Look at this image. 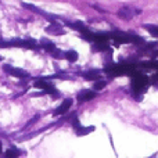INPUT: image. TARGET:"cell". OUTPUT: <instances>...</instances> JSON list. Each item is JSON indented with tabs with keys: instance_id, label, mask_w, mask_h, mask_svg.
Segmentation results:
<instances>
[{
	"instance_id": "2",
	"label": "cell",
	"mask_w": 158,
	"mask_h": 158,
	"mask_svg": "<svg viewBox=\"0 0 158 158\" xmlns=\"http://www.w3.org/2000/svg\"><path fill=\"white\" fill-rule=\"evenodd\" d=\"M142 11L140 10H136V8L133 7H129V6H125V7H121V10L118 11V17L122 19H126V21H129V19H132L136 14H140Z\"/></svg>"
},
{
	"instance_id": "20",
	"label": "cell",
	"mask_w": 158,
	"mask_h": 158,
	"mask_svg": "<svg viewBox=\"0 0 158 158\" xmlns=\"http://www.w3.org/2000/svg\"><path fill=\"white\" fill-rule=\"evenodd\" d=\"M2 148H3V146H2V142H0V154H2Z\"/></svg>"
},
{
	"instance_id": "17",
	"label": "cell",
	"mask_w": 158,
	"mask_h": 158,
	"mask_svg": "<svg viewBox=\"0 0 158 158\" xmlns=\"http://www.w3.org/2000/svg\"><path fill=\"white\" fill-rule=\"evenodd\" d=\"M106 81H100V79H97V81H96V83L93 85V89L94 90H101V89H104V87H106Z\"/></svg>"
},
{
	"instance_id": "5",
	"label": "cell",
	"mask_w": 158,
	"mask_h": 158,
	"mask_svg": "<svg viewBox=\"0 0 158 158\" xmlns=\"http://www.w3.org/2000/svg\"><path fill=\"white\" fill-rule=\"evenodd\" d=\"M96 92L94 90H89V89H85V90H81V92L78 93L77 98L79 103H83V101H89V100H93V98L96 97Z\"/></svg>"
},
{
	"instance_id": "21",
	"label": "cell",
	"mask_w": 158,
	"mask_h": 158,
	"mask_svg": "<svg viewBox=\"0 0 158 158\" xmlns=\"http://www.w3.org/2000/svg\"><path fill=\"white\" fill-rule=\"evenodd\" d=\"M3 60H4V58H3V56H0V63H2Z\"/></svg>"
},
{
	"instance_id": "4",
	"label": "cell",
	"mask_w": 158,
	"mask_h": 158,
	"mask_svg": "<svg viewBox=\"0 0 158 158\" xmlns=\"http://www.w3.org/2000/svg\"><path fill=\"white\" fill-rule=\"evenodd\" d=\"M46 32L49 33V35H54V36H61L65 33V29H64L63 27H61L60 24H58L57 21H53L52 24L49 25V27L46 28Z\"/></svg>"
},
{
	"instance_id": "13",
	"label": "cell",
	"mask_w": 158,
	"mask_h": 158,
	"mask_svg": "<svg viewBox=\"0 0 158 158\" xmlns=\"http://www.w3.org/2000/svg\"><path fill=\"white\" fill-rule=\"evenodd\" d=\"M65 58L68 60V63H75L78 60V53L75 50H68L65 52Z\"/></svg>"
},
{
	"instance_id": "6",
	"label": "cell",
	"mask_w": 158,
	"mask_h": 158,
	"mask_svg": "<svg viewBox=\"0 0 158 158\" xmlns=\"http://www.w3.org/2000/svg\"><path fill=\"white\" fill-rule=\"evenodd\" d=\"M71 106H72V98H65V100L63 101V104H61V106L58 107L54 112H53V115H54V117H57V115L65 114V112L69 110V107H71Z\"/></svg>"
},
{
	"instance_id": "18",
	"label": "cell",
	"mask_w": 158,
	"mask_h": 158,
	"mask_svg": "<svg viewBox=\"0 0 158 158\" xmlns=\"http://www.w3.org/2000/svg\"><path fill=\"white\" fill-rule=\"evenodd\" d=\"M151 83L154 85V86L158 89V74H156V75H153V78H151Z\"/></svg>"
},
{
	"instance_id": "15",
	"label": "cell",
	"mask_w": 158,
	"mask_h": 158,
	"mask_svg": "<svg viewBox=\"0 0 158 158\" xmlns=\"http://www.w3.org/2000/svg\"><path fill=\"white\" fill-rule=\"evenodd\" d=\"M50 54L54 58H58V60H60V58H65V52H63V50H60V49H54Z\"/></svg>"
},
{
	"instance_id": "10",
	"label": "cell",
	"mask_w": 158,
	"mask_h": 158,
	"mask_svg": "<svg viewBox=\"0 0 158 158\" xmlns=\"http://www.w3.org/2000/svg\"><path fill=\"white\" fill-rule=\"evenodd\" d=\"M40 47H42V49H44V50H46V52L52 53L53 50L56 49V44L53 43L52 40H49V39H46V38H42V39H40Z\"/></svg>"
},
{
	"instance_id": "1",
	"label": "cell",
	"mask_w": 158,
	"mask_h": 158,
	"mask_svg": "<svg viewBox=\"0 0 158 158\" xmlns=\"http://www.w3.org/2000/svg\"><path fill=\"white\" fill-rule=\"evenodd\" d=\"M148 86V78L143 74L135 75L133 81H132V87H133L135 93H143Z\"/></svg>"
},
{
	"instance_id": "9",
	"label": "cell",
	"mask_w": 158,
	"mask_h": 158,
	"mask_svg": "<svg viewBox=\"0 0 158 158\" xmlns=\"http://www.w3.org/2000/svg\"><path fill=\"white\" fill-rule=\"evenodd\" d=\"M22 7L28 8V10L33 11V13H36V14H40V15H44V17H54V15H50V14H47L46 11H43V10H40V8H38L36 6H33V4H28V3H24V2H22ZM54 18H57V17H54Z\"/></svg>"
},
{
	"instance_id": "12",
	"label": "cell",
	"mask_w": 158,
	"mask_h": 158,
	"mask_svg": "<svg viewBox=\"0 0 158 158\" xmlns=\"http://www.w3.org/2000/svg\"><path fill=\"white\" fill-rule=\"evenodd\" d=\"M94 126H87V128H83V126H81V128L78 129V131H75V133L78 135V136H85V135L90 133V132H94Z\"/></svg>"
},
{
	"instance_id": "7",
	"label": "cell",
	"mask_w": 158,
	"mask_h": 158,
	"mask_svg": "<svg viewBox=\"0 0 158 158\" xmlns=\"http://www.w3.org/2000/svg\"><path fill=\"white\" fill-rule=\"evenodd\" d=\"M82 77H83L86 81H97V79H100V71L98 69H90V71L87 72H82Z\"/></svg>"
},
{
	"instance_id": "3",
	"label": "cell",
	"mask_w": 158,
	"mask_h": 158,
	"mask_svg": "<svg viewBox=\"0 0 158 158\" xmlns=\"http://www.w3.org/2000/svg\"><path fill=\"white\" fill-rule=\"evenodd\" d=\"M3 68H4V71L7 72L8 75H11V77H15V78H19V79L29 78V74L21 68H14V67H11V65H4Z\"/></svg>"
},
{
	"instance_id": "19",
	"label": "cell",
	"mask_w": 158,
	"mask_h": 158,
	"mask_svg": "<svg viewBox=\"0 0 158 158\" xmlns=\"http://www.w3.org/2000/svg\"><path fill=\"white\" fill-rule=\"evenodd\" d=\"M38 119H39V115H35V117H33V118H32V119H31V121H29V122H28V123H27V126H25V128H28V126H31V125H32V123L38 122Z\"/></svg>"
},
{
	"instance_id": "14",
	"label": "cell",
	"mask_w": 158,
	"mask_h": 158,
	"mask_svg": "<svg viewBox=\"0 0 158 158\" xmlns=\"http://www.w3.org/2000/svg\"><path fill=\"white\" fill-rule=\"evenodd\" d=\"M22 154V151L21 150H18L17 147H10L7 151L4 153V156L6 157H18V156H21Z\"/></svg>"
},
{
	"instance_id": "16",
	"label": "cell",
	"mask_w": 158,
	"mask_h": 158,
	"mask_svg": "<svg viewBox=\"0 0 158 158\" xmlns=\"http://www.w3.org/2000/svg\"><path fill=\"white\" fill-rule=\"evenodd\" d=\"M143 27H144V29H147L153 36H158V27H156V25H150V24L143 25Z\"/></svg>"
},
{
	"instance_id": "11",
	"label": "cell",
	"mask_w": 158,
	"mask_h": 158,
	"mask_svg": "<svg viewBox=\"0 0 158 158\" xmlns=\"http://www.w3.org/2000/svg\"><path fill=\"white\" fill-rule=\"evenodd\" d=\"M108 49H110L108 40L107 42H94V44H93V52L94 53L106 52V50H108Z\"/></svg>"
},
{
	"instance_id": "8",
	"label": "cell",
	"mask_w": 158,
	"mask_h": 158,
	"mask_svg": "<svg viewBox=\"0 0 158 158\" xmlns=\"http://www.w3.org/2000/svg\"><path fill=\"white\" fill-rule=\"evenodd\" d=\"M67 25L68 27H71L72 29H75V31H78V32H81V33H86V32H89V29L86 28V25L83 24V22H67Z\"/></svg>"
}]
</instances>
